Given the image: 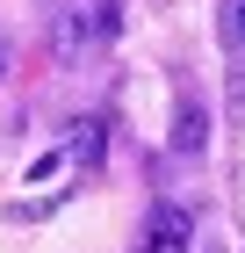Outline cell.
Instances as JSON below:
<instances>
[{
	"label": "cell",
	"mask_w": 245,
	"mask_h": 253,
	"mask_svg": "<svg viewBox=\"0 0 245 253\" xmlns=\"http://www.w3.org/2000/svg\"><path fill=\"white\" fill-rule=\"evenodd\" d=\"M79 43H87V22H79V15H58V51L79 58Z\"/></svg>",
	"instance_id": "5"
},
{
	"label": "cell",
	"mask_w": 245,
	"mask_h": 253,
	"mask_svg": "<svg viewBox=\"0 0 245 253\" xmlns=\"http://www.w3.org/2000/svg\"><path fill=\"white\" fill-rule=\"evenodd\" d=\"M188 239H195V224H188L180 203H159L151 210V253H188Z\"/></svg>",
	"instance_id": "1"
},
{
	"label": "cell",
	"mask_w": 245,
	"mask_h": 253,
	"mask_svg": "<svg viewBox=\"0 0 245 253\" xmlns=\"http://www.w3.org/2000/svg\"><path fill=\"white\" fill-rule=\"evenodd\" d=\"M209 145V109L202 101H180L173 109V152H202Z\"/></svg>",
	"instance_id": "2"
},
{
	"label": "cell",
	"mask_w": 245,
	"mask_h": 253,
	"mask_svg": "<svg viewBox=\"0 0 245 253\" xmlns=\"http://www.w3.org/2000/svg\"><path fill=\"white\" fill-rule=\"evenodd\" d=\"M7 65H15V43H7V29H0V80H7Z\"/></svg>",
	"instance_id": "8"
},
{
	"label": "cell",
	"mask_w": 245,
	"mask_h": 253,
	"mask_svg": "<svg viewBox=\"0 0 245 253\" xmlns=\"http://www.w3.org/2000/svg\"><path fill=\"white\" fill-rule=\"evenodd\" d=\"M72 159H79V167H101V152H108V123H72Z\"/></svg>",
	"instance_id": "3"
},
{
	"label": "cell",
	"mask_w": 245,
	"mask_h": 253,
	"mask_svg": "<svg viewBox=\"0 0 245 253\" xmlns=\"http://www.w3.org/2000/svg\"><path fill=\"white\" fill-rule=\"evenodd\" d=\"M224 101H231V123H245V58L231 65V87H224Z\"/></svg>",
	"instance_id": "6"
},
{
	"label": "cell",
	"mask_w": 245,
	"mask_h": 253,
	"mask_svg": "<svg viewBox=\"0 0 245 253\" xmlns=\"http://www.w3.org/2000/svg\"><path fill=\"white\" fill-rule=\"evenodd\" d=\"M216 29H224L231 58H245V0H224V22H216Z\"/></svg>",
	"instance_id": "4"
},
{
	"label": "cell",
	"mask_w": 245,
	"mask_h": 253,
	"mask_svg": "<svg viewBox=\"0 0 245 253\" xmlns=\"http://www.w3.org/2000/svg\"><path fill=\"white\" fill-rule=\"evenodd\" d=\"M87 29H94V37H115V29H123V7H115V0H101V7H94V22H87Z\"/></svg>",
	"instance_id": "7"
}]
</instances>
